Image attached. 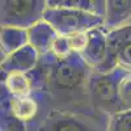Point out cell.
<instances>
[{
    "instance_id": "3957f363",
    "label": "cell",
    "mask_w": 131,
    "mask_h": 131,
    "mask_svg": "<svg viewBox=\"0 0 131 131\" xmlns=\"http://www.w3.org/2000/svg\"><path fill=\"white\" fill-rule=\"evenodd\" d=\"M43 20H46L59 36L70 37L78 33H88L93 29L102 28L105 18L80 9L47 7Z\"/></svg>"
},
{
    "instance_id": "9a60e30c",
    "label": "cell",
    "mask_w": 131,
    "mask_h": 131,
    "mask_svg": "<svg viewBox=\"0 0 131 131\" xmlns=\"http://www.w3.org/2000/svg\"><path fill=\"white\" fill-rule=\"evenodd\" d=\"M106 131H131V110H125L109 117Z\"/></svg>"
},
{
    "instance_id": "5bb4252c",
    "label": "cell",
    "mask_w": 131,
    "mask_h": 131,
    "mask_svg": "<svg viewBox=\"0 0 131 131\" xmlns=\"http://www.w3.org/2000/svg\"><path fill=\"white\" fill-rule=\"evenodd\" d=\"M2 131H26V123L16 118L10 113L8 104L2 100V121H0Z\"/></svg>"
},
{
    "instance_id": "9c48e42d",
    "label": "cell",
    "mask_w": 131,
    "mask_h": 131,
    "mask_svg": "<svg viewBox=\"0 0 131 131\" xmlns=\"http://www.w3.org/2000/svg\"><path fill=\"white\" fill-rule=\"evenodd\" d=\"M28 36H29V45L34 47L41 57L51 52L54 42L59 37L58 31L46 20H42L34 26L28 29Z\"/></svg>"
},
{
    "instance_id": "2e32d148",
    "label": "cell",
    "mask_w": 131,
    "mask_h": 131,
    "mask_svg": "<svg viewBox=\"0 0 131 131\" xmlns=\"http://www.w3.org/2000/svg\"><path fill=\"white\" fill-rule=\"evenodd\" d=\"M51 52L58 59H66V58H68L71 54H72V50H71L70 43H68V38L64 37V36H59L57 38V41L54 42Z\"/></svg>"
},
{
    "instance_id": "4fadbf2b",
    "label": "cell",
    "mask_w": 131,
    "mask_h": 131,
    "mask_svg": "<svg viewBox=\"0 0 131 131\" xmlns=\"http://www.w3.org/2000/svg\"><path fill=\"white\" fill-rule=\"evenodd\" d=\"M47 7H62L80 9L105 18L106 2L105 0H47Z\"/></svg>"
},
{
    "instance_id": "7c38bea8",
    "label": "cell",
    "mask_w": 131,
    "mask_h": 131,
    "mask_svg": "<svg viewBox=\"0 0 131 131\" xmlns=\"http://www.w3.org/2000/svg\"><path fill=\"white\" fill-rule=\"evenodd\" d=\"M0 45H2V60L12 52L29 45L28 30L18 28H2L0 33Z\"/></svg>"
},
{
    "instance_id": "52a82bcc",
    "label": "cell",
    "mask_w": 131,
    "mask_h": 131,
    "mask_svg": "<svg viewBox=\"0 0 131 131\" xmlns=\"http://www.w3.org/2000/svg\"><path fill=\"white\" fill-rule=\"evenodd\" d=\"M38 131H97V127L85 117L62 110H51Z\"/></svg>"
},
{
    "instance_id": "e0dca14e",
    "label": "cell",
    "mask_w": 131,
    "mask_h": 131,
    "mask_svg": "<svg viewBox=\"0 0 131 131\" xmlns=\"http://www.w3.org/2000/svg\"><path fill=\"white\" fill-rule=\"evenodd\" d=\"M67 38H68V43H70V47H71L72 52L81 54L86 49V45H88L89 31L88 33H78V34L70 36Z\"/></svg>"
},
{
    "instance_id": "8fae6325",
    "label": "cell",
    "mask_w": 131,
    "mask_h": 131,
    "mask_svg": "<svg viewBox=\"0 0 131 131\" xmlns=\"http://www.w3.org/2000/svg\"><path fill=\"white\" fill-rule=\"evenodd\" d=\"M2 100L8 104L10 113L25 123L33 121L38 114L39 106L36 97H12L2 86Z\"/></svg>"
},
{
    "instance_id": "7a4b0ae2",
    "label": "cell",
    "mask_w": 131,
    "mask_h": 131,
    "mask_svg": "<svg viewBox=\"0 0 131 131\" xmlns=\"http://www.w3.org/2000/svg\"><path fill=\"white\" fill-rule=\"evenodd\" d=\"M131 72H127L119 67L107 73L92 72L86 86V94L94 109L107 114L109 117L123 112L119 97V88L122 81Z\"/></svg>"
},
{
    "instance_id": "30bf717a",
    "label": "cell",
    "mask_w": 131,
    "mask_h": 131,
    "mask_svg": "<svg viewBox=\"0 0 131 131\" xmlns=\"http://www.w3.org/2000/svg\"><path fill=\"white\" fill-rule=\"evenodd\" d=\"M131 24V0H107L104 29L112 31Z\"/></svg>"
},
{
    "instance_id": "277c9868",
    "label": "cell",
    "mask_w": 131,
    "mask_h": 131,
    "mask_svg": "<svg viewBox=\"0 0 131 131\" xmlns=\"http://www.w3.org/2000/svg\"><path fill=\"white\" fill-rule=\"evenodd\" d=\"M2 28L30 29L43 20L47 2L45 0H3L0 3Z\"/></svg>"
},
{
    "instance_id": "ba28073f",
    "label": "cell",
    "mask_w": 131,
    "mask_h": 131,
    "mask_svg": "<svg viewBox=\"0 0 131 131\" xmlns=\"http://www.w3.org/2000/svg\"><path fill=\"white\" fill-rule=\"evenodd\" d=\"M39 59L41 55L38 54V51L33 46L26 45L2 60V76L15 72H30L37 68V66L39 64Z\"/></svg>"
},
{
    "instance_id": "6da1fadb",
    "label": "cell",
    "mask_w": 131,
    "mask_h": 131,
    "mask_svg": "<svg viewBox=\"0 0 131 131\" xmlns=\"http://www.w3.org/2000/svg\"><path fill=\"white\" fill-rule=\"evenodd\" d=\"M39 63L49 70L47 91L63 97L86 89L93 72L78 52H72L66 59H58L52 52H49L41 57Z\"/></svg>"
},
{
    "instance_id": "ac0fdd59",
    "label": "cell",
    "mask_w": 131,
    "mask_h": 131,
    "mask_svg": "<svg viewBox=\"0 0 131 131\" xmlns=\"http://www.w3.org/2000/svg\"><path fill=\"white\" fill-rule=\"evenodd\" d=\"M119 97H121L123 112L131 110V73L122 81L121 88H119Z\"/></svg>"
},
{
    "instance_id": "8992f818",
    "label": "cell",
    "mask_w": 131,
    "mask_h": 131,
    "mask_svg": "<svg viewBox=\"0 0 131 131\" xmlns=\"http://www.w3.org/2000/svg\"><path fill=\"white\" fill-rule=\"evenodd\" d=\"M83 59L92 68L93 72H109V45L107 31L104 28H97L89 31V41L86 49L81 52Z\"/></svg>"
},
{
    "instance_id": "5b68a950",
    "label": "cell",
    "mask_w": 131,
    "mask_h": 131,
    "mask_svg": "<svg viewBox=\"0 0 131 131\" xmlns=\"http://www.w3.org/2000/svg\"><path fill=\"white\" fill-rule=\"evenodd\" d=\"M109 72L122 68L131 72V24L107 31Z\"/></svg>"
}]
</instances>
